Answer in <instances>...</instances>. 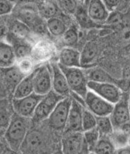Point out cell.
<instances>
[{
    "label": "cell",
    "mask_w": 130,
    "mask_h": 154,
    "mask_svg": "<svg viewBox=\"0 0 130 154\" xmlns=\"http://www.w3.org/2000/svg\"><path fill=\"white\" fill-rule=\"evenodd\" d=\"M27 119L14 113L4 134L3 137L7 146L18 152L28 132Z\"/></svg>",
    "instance_id": "cell-1"
},
{
    "label": "cell",
    "mask_w": 130,
    "mask_h": 154,
    "mask_svg": "<svg viewBox=\"0 0 130 154\" xmlns=\"http://www.w3.org/2000/svg\"><path fill=\"white\" fill-rule=\"evenodd\" d=\"M67 80L70 91L80 96L84 100L87 92V81L84 72L80 68L66 67L58 64Z\"/></svg>",
    "instance_id": "cell-2"
},
{
    "label": "cell",
    "mask_w": 130,
    "mask_h": 154,
    "mask_svg": "<svg viewBox=\"0 0 130 154\" xmlns=\"http://www.w3.org/2000/svg\"><path fill=\"white\" fill-rule=\"evenodd\" d=\"M71 103V97H66L57 104L47 119L49 125L52 129L59 132L64 131Z\"/></svg>",
    "instance_id": "cell-3"
},
{
    "label": "cell",
    "mask_w": 130,
    "mask_h": 154,
    "mask_svg": "<svg viewBox=\"0 0 130 154\" xmlns=\"http://www.w3.org/2000/svg\"><path fill=\"white\" fill-rule=\"evenodd\" d=\"M129 99V92H122L120 99L114 104L113 109L109 116L114 129L120 128L130 122Z\"/></svg>",
    "instance_id": "cell-4"
},
{
    "label": "cell",
    "mask_w": 130,
    "mask_h": 154,
    "mask_svg": "<svg viewBox=\"0 0 130 154\" xmlns=\"http://www.w3.org/2000/svg\"><path fill=\"white\" fill-rule=\"evenodd\" d=\"M64 97L59 95L52 90L49 93L44 95L42 99L40 100L32 119L34 121L37 123L48 119L57 104Z\"/></svg>",
    "instance_id": "cell-5"
},
{
    "label": "cell",
    "mask_w": 130,
    "mask_h": 154,
    "mask_svg": "<svg viewBox=\"0 0 130 154\" xmlns=\"http://www.w3.org/2000/svg\"><path fill=\"white\" fill-rule=\"evenodd\" d=\"M85 108L97 117L110 116L114 104L99 97L93 92L88 91L84 97Z\"/></svg>",
    "instance_id": "cell-6"
},
{
    "label": "cell",
    "mask_w": 130,
    "mask_h": 154,
    "mask_svg": "<svg viewBox=\"0 0 130 154\" xmlns=\"http://www.w3.org/2000/svg\"><path fill=\"white\" fill-rule=\"evenodd\" d=\"M42 97L43 96L33 93L30 95L21 99H13L12 108L14 112L25 119L33 118L36 108Z\"/></svg>",
    "instance_id": "cell-7"
},
{
    "label": "cell",
    "mask_w": 130,
    "mask_h": 154,
    "mask_svg": "<svg viewBox=\"0 0 130 154\" xmlns=\"http://www.w3.org/2000/svg\"><path fill=\"white\" fill-rule=\"evenodd\" d=\"M87 88L89 91L93 92L113 104L119 101L122 93V91L116 85L112 83L88 81Z\"/></svg>",
    "instance_id": "cell-8"
},
{
    "label": "cell",
    "mask_w": 130,
    "mask_h": 154,
    "mask_svg": "<svg viewBox=\"0 0 130 154\" xmlns=\"http://www.w3.org/2000/svg\"><path fill=\"white\" fill-rule=\"evenodd\" d=\"M34 93L44 96L52 90V76L46 66H42L34 71Z\"/></svg>",
    "instance_id": "cell-9"
},
{
    "label": "cell",
    "mask_w": 130,
    "mask_h": 154,
    "mask_svg": "<svg viewBox=\"0 0 130 154\" xmlns=\"http://www.w3.org/2000/svg\"><path fill=\"white\" fill-rule=\"evenodd\" d=\"M72 98V97H71ZM83 106L78 102L72 98V103L70 106L69 114L64 132L65 133L70 132H82V111Z\"/></svg>",
    "instance_id": "cell-10"
},
{
    "label": "cell",
    "mask_w": 130,
    "mask_h": 154,
    "mask_svg": "<svg viewBox=\"0 0 130 154\" xmlns=\"http://www.w3.org/2000/svg\"><path fill=\"white\" fill-rule=\"evenodd\" d=\"M87 149L82 132H70L62 140L61 149L63 154H78Z\"/></svg>",
    "instance_id": "cell-11"
},
{
    "label": "cell",
    "mask_w": 130,
    "mask_h": 154,
    "mask_svg": "<svg viewBox=\"0 0 130 154\" xmlns=\"http://www.w3.org/2000/svg\"><path fill=\"white\" fill-rule=\"evenodd\" d=\"M52 90L63 97H70V90L67 80L58 64H52Z\"/></svg>",
    "instance_id": "cell-12"
},
{
    "label": "cell",
    "mask_w": 130,
    "mask_h": 154,
    "mask_svg": "<svg viewBox=\"0 0 130 154\" xmlns=\"http://www.w3.org/2000/svg\"><path fill=\"white\" fill-rule=\"evenodd\" d=\"M87 13L93 21L97 22H106L110 13L104 6L103 1L92 0L88 2Z\"/></svg>",
    "instance_id": "cell-13"
},
{
    "label": "cell",
    "mask_w": 130,
    "mask_h": 154,
    "mask_svg": "<svg viewBox=\"0 0 130 154\" xmlns=\"http://www.w3.org/2000/svg\"><path fill=\"white\" fill-rule=\"evenodd\" d=\"M59 61V65L64 67L80 68V53L76 49L66 47L61 51Z\"/></svg>",
    "instance_id": "cell-14"
},
{
    "label": "cell",
    "mask_w": 130,
    "mask_h": 154,
    "mask_svg": "<svg viewBox=\"0 0 130 154\" xmlns=\"http://www.w3.org/2000/svg\"><path fill=\"white\" fill-rule=\"evenodd\" d=\"M16 60L14 48L8 43L0 42V67L3 69L11 67Z\"/></svg>",
    "instance_id": "cell-15"
},
{
    "label": "cell",
    "mask_w": 130,
    "mask_h": 154,
    "mask_svg": "<svg viewBox=\"0 0 130 154\" xmlns=\"http://www.w3.org/2000/svg\"><path fill=\"white\" fill-rule=\"evenodd\" d=\"M85 74L88 81H93L97 83H108L116 85L118 87L119 80H116L106 72L99 67L92 68L87 70Z\"/></svg>",
    "instance_id": "cell-16"
},
{
    "label": "cell",
    "mask_w": 130,
    "mask_h": 154,
    "mask_svg": "<svg viewBox=\"0 0 130 154\" xmlns=\"http://www.w3.org/2000/svg\"><path fill=\"white\" fill-rule=\"evenodd\" d=\"M18 20L27 27H32L33 28L42 19L39 15L38 11L30 6H24L18 11Z\"/></svg>",
    "instance_id": "cell-17"
},
{
    "label": "cell",
    "mask_w": 130,
    "mask_h": 154,
    "mask_svg": "<svg viewBox=\"0 0 130 154\" xmlns=\"http://www.w3.org/2000/svg\"><path fill=\"white\" fill-rule=\"evenodd\" d=\"M33 76L34 71L25 76L18 83L14 91V99H21L30 95L34 93Z\"/></svg>",
    "instance_id": "cell-18"
},
{
    "label": "cell",
    "mask_w": 130,
    "mask_h": 154,
    "mask_svg": "<svg viewBox=\"0 0 130 154\" xmlns=\"http://www.w3.org/2000/svg\"><path fill=\"white\" fill-rule=\"evenodd\" d=\"M99 53V47L97 43L87 42L83 47L80 53V66L82 67H88L97 58Z\"/></svg>",
    "instance_id": "cell-19"
},
{
    "label": "cell",
    "mask_w": 130,
    "mask_h": 154,
    "mask_svg": "<svg viewBox=\"0 0 130 154\" xmlns=\"http://www.w3.org/2000/svg\"><path fill=\"white\" fill-rule=\"evenodd\" d=\"M42 144L41 134L37 131L27 132L20 150L23 152H30L38 150Z\"/></svg>",
    "instance_id": "cell-20"
},
{
    "label": "cell",
    "mask_w": 130,
    "mask_h": 154,
    "mask_svg": "<svg viewBox=\"0 0 130 154\" xmlns=\"http://www.w3.org/2000/svg\"><path fill=\"white\" fill-rule=\"evenodd\" d=\"M6 100H0V138L3 137L14 112ZM14 111V110H13Z\"/></svg>",
    "instance_id": "cell-21"
},
{
    "label": "cell",
    "mask_w": 130,
    "mask_h": 154,
    "mask_svg": "<svg viewBox=\"0 0 130 154\" xmlns=\"http://www.w3.org/2000/svg\"><path fill=\"white\" fill-rule=\"evenodd\" d=\"M4 79L6 83V85L8 87V88L11 90L14 89V91L16 88V87L18 85L19 83L22 81V79L25 76L17 66H13L11 67L4 69Z\"/></svg>",
    "instance_id": "cell-22"
},
{
    "label": "cell",
    "mask_w": 130,
    "mask_h": 154,
    "mask_svg": "<svg viewBox=\"0 0 130 154\" xmlns=\"http://www.w3.org/2000/svg\"><path fill=\"white\" fill-rule=\"evenodd\" d=\"M37 11L42 18L46 19L48 20L56 17L59 14V7L57 3L52 1H45L40 4Z\"/></svg>",
    "instance_id": "cell-23"
},
{
    "label": "cell",
    "mask_w": 130,
    "mask_h": 154,
    "mask_svg": "<svg viewBox=\"0 0 130 154\" xmlns=\"http://www.w3.org/2000/svg\"><path fill=\"white\" fill-rule=\"evenodd\" d=\"M77 21L82 28L89 29L97 27V23L93 21L89 16L87 13V8H85L84 6H78L77 8L75 14Z\"/></svg>",
    "instance_id": "cell-24"
},
{
    "label": "cell",
    "mask_w": 130,
    "mask_h": 154,
    "mask_svg": "<svg viewBox=\"0 0 130 154\" xmlns=\"http://www.w3.org/2000/svg\"><path fill=\"white\" fill-rule=\"evenodd\" d=\"M46 28L49 32L54 37L63 36L67 30L65 23L57 17L46 20Z\"/></svg>",
    "instance_id": "cell-25"
},
{
    "label": "cell",
    "mask_w": 130,
    "mask_h": 154,
    "mask_svg": "<svg viewBox=\"0 0 130 154\" xmlns=\"http://www.w3.org/2000/svg\"><path fill=\"white\" fill-rule=\"evenodd\" d=\"M100 137H109L113 133L114 128L109 116L97 117V125Z\"/></svg>",
    "instance_id": "cell-26"
},
{
    "label": "cell",
    "mask_w": 130,
    "mask_h": 154,
    "mask_svg": "<svg viewBox=\"0 0 130 154\" xmlns=\"http://www.w3.org/2000/svg\"><path fill=\"white\" fill-rule=\"evenodd\" d=\"M115 148L120 149L128 146L129 137L120 129H114L113 133L108 137Z\"/></svg>",
    "instance_id": "cell-27"
},
{
    "label": "cell",
    "mask_w": 130,
    "mask_h": 154,
    "mask_svg": "<svg viewBox=\"0 0 130 154\" xmlns=\"http://www.w3.org/2000/svg\"><path fill=\"white\" fill-rule=\"evenodd\" d=\"M116 148L108 137H101L93 152L94 154H115Z\"/></svg>",
    "instance_id": "cell-28"
},
{
    "label": "cell",
    "mask_w": 130,
    "mask_h": 154,
    "mask_svg": "<svg viewBox=\"0 0 130 154\" xmlns=\"http://www.w3.org/2000/svg\"><path fill=\"white\" fill-rule=\"evenodd\" d=\"M100 137H100L99 132L96 128L84 132V133H83L84 142L89 153L93 152Z\"/></svg>",
    "instance_id": "cell-29"
},
{
    "label": "cell",
    "mask_w": 130,
    "mask_h": 154,
    "mask_svg": "<svg viewBox=\"0 0 130 154\" xmlns=\"http://www.w3.org/2000/svg\"><path fill=\"white\" fill-rule=\"evenodd\" d=\"M12 46L14 48L16 58L19 60L27 58L31 54L32 47L26 42H21V40H16L14 46Z\"/></svg>",
    "instance_id": "cell-30"
},
{
    "label": "cell",
    "mask_w": 130,
    "mask_h": 154,
    "mask_svg": "<svg viewBox=\"0 0 130 154\" xmlns=\"http://www.w3.org/2000/svg\"><path fill=\"white\" fill-rule=\"evenodd\" d=\"M97 125V116L84 107L82 111V130L83 132L94 129Z\"/></svg>",
    "instance_id": "cell-31"
},
{
    "label": "cell",
    "mask_w": 130,
    "mask_h": 154,
    "mask_svg": "<svg viewBox=\"0 0 130 154\" xmlns=\"http://www.w3.org/2000/svg\"><path fill=\"white\" fill-rule=\"evenodd\" d=\"M11 30L12 31L14 35L17 37H25L30 32V29L24 23L21 22L20 20H14L11 25Z\"/></svg>",
    "instance_id": "cell-32"
},
{
    "label": "cell",
    "mask_w": 130,
    "mask_h": 154,
    "mask_svg": "<svg viewBox=\"0 0 130 154\" xmlns=\"http://www.w3.org/2000/svg\"><path fill=\"white\" fill-rule=\"evenodd\" d=\"M63 41L67 45L72 46L78 42L79 38V34L78 29L75 27H70L69 29H67L65 32L63 34Z\"/></svg>",
    "instance_id": "cell-33"
},
{
    "label": "cell",
    "mask_w": 130,
    "mask_h": 154,
    "mask_svg": "<svg viewBox=\"0 0 130 154\" xmlns=\"http://www.w3.org/2000/svg\"><path fill=\"white\" fill-rule=\"evenodd\" d=\"M57 4L59 8L69 14H75L78 8V4L75 1H59Z\"/></svg>",
    "instance_id": "cell-34"
},
{
    "label": "cell",
    "mask_w": 130,
    "mask_h": 154,
    "mask_svg": "<svg viewBox=\"0 0 130 154\" xmlns=\"http://www.w3.org/2000/svg\"><path fill=\"white\" fill-rule=\"evenodd\" d=\"M17 67L24 75H25V74L28 75V74L33 72H32L33 67V62L30 60V59H29V57L21 59L19 60Z\"/></svg>",
    "instance_id": "cell-35"
},
{
    "label": "cell",
    "mask_w": 130,
    "mask_h": 154,
    "mask_svg": "<svg viewBox=\"0 0 130 154\" xmlns=\"http://www.w3.org/2000/svg\"><path fill=\"white\" fill-rule=\"evenodd\" d=\"M120 38L123 43L126 44H130V20H123L121 25Z\"/></svg>",
    "instance_id": "cell-36"
},
{
    "label": "cell",
    "mask_w": 130,
    "mask_h": 154,
    "mask_svg": "<svg viewBox=\"0 0 130 154\" xmlns=\"http://www.w3.org/2000/svg\"><path fill=\"white\" fill-rule=\"evenodd\" d=\"M123 16L120 12H112L110 13L109 16L106 23L108 25H112V26H118L122 24L123 22Z\"/></svg>",
    "instance_id": "cell-37"
},
{
    "label": "cell",
    "mask_w": 130,
    "mask_h": 154,
    "mask_svg": "<svg viewBox=\"0 0 130 154\" xmlns=\"http://www.w3.org/2000/svg\"><path fill=\"white\" fill-rule=\"evenodd\" d=\"M14 4L9 1H0V16L10 14L14 8Z\"/></svg>",
    "instance_id": "cell-38"
},
{
    "label": "cell",
    "mask_w": 130,
    "mask_h": 154,
    "mask_svg": "<svg viewBox=\"0 0 130 154\" xmlns=\"http://www.w3.org/2000/svg\"><path fill=\"white\" fill-rule=\"evenodd\" d=\"M103 2L106 9L109 13L114 12L120 4V1H116V0H106L103 1Z\"/></svg>",
    "instance_id": "cell-39"
},
{
    "label": "cell",
    "mask_w": 130,
    "mask_h": 154,
    "mask_svg": "<svg viewBox=\"0 0 130 154\" xmlns=\"http://www.w3.org/2000/svg\"><path fill=\"white\" fill-rule=\"evenodd\" d=\"M118 129L122 130L125 133H126L127 135L129 136V137L130 139V122L127 123V124H125L124 125H122V127L120 128H118Z\"/></svg>",
    "instance_id": "cell-40"
},
{
    "label": "cell",
    "mask_w": 130,
    "mask_h": 154,
    "mask_svg": "<svg viewBox=\"0 0 130 154\" xmlns=\"http://www.w3.org/2000/svg\"><path fill=\"white\" fill-rule=\"evenodd\" d=\"M123 76H124V79H130V64L124 68Z\"/></svg>",
    "instance_id": "cell-41"
},
{
    "label": "cell",
    "mask_w": 130,
    "mask_h": 154,
    "mask_svg": "<svg viewBox=\"0 0 130 154\" xmlns=\"http://www.w3.org/2000/svg\"><path fill=\"white\" fill-rule=\"evenodd\" d=\"M116 154H130V147L127 146L124 148L118 149Z\"/></svg>",
    "instance_id": "cell-42"
},
{
    "label": "cell",
    "mask_w": 130,
    "mask_h": 154,
    "mask_svg": "<svg viewBox=\"0 0 130 154\" xmlns=\"http://www.w3.org/2000/svg\"><path fill=\"white\" fill-rule=\"evenodd\" d=\"M7 147L8 146L6 144V142H4L3 141L0 140V154H3Z\"/></svg>",
    "instance_id": "cell-43"
},
{
    "label": "cell",
    "mask_w": 130,
    "mask_h": 154,
    "mask_svg": "<svg viewBox=\"0 0 130 154\" xmlns=\"http://www.w3.org/2000/svg\"><path fill=\"white\" fill-rule=\"evenodd\" d=\"M3 154H18V151L13 150V149H10L9 147L8 146Z\"/></svg>",
    "instance_id": "cell-44"
},
{
    "label": "cell",
    "mask_w": 130,
    "mask_h": 154,
    "mask_svg": "<svg viewBox=\"0 0 130 154\" xmlns=\"http://www.w3.org/2000/svg\"><path fill=\"white\" fill-rule=\"evenodd\" d=\"M4 32H5V29H4V27L2 25H0V38L3 37V35H4Z\"/></svg>",
    "instance_id": "cell-45"
},
{
    "label": "cell",
    "mask_w": 130,
    "mask_h": 154,
    "mask_svg": "<svg viewBox=\"0 0 130 154\" xmlns=\"http://www.w3.org/2000/svg\"><path fill=\"white\" fill-rule=\"evenodd\" d=\"M52 154H63V151H62V149H61H61H58L56 151H54V153H53Z\"/></svg>",
    "instance_id": "cell-46"
},
{
    "label": "cell",
    "mask_w": 130,
    "mask_h": 154,
    "mask_svg": "<svg viewBox=\"0 0 130 154\" xmlns=\"http://www.w3.org/2000/svg\"><path fill=\"white\" fill-rule=\"evenodd\" d=\"M78 154H89V151H88V149H84L82 151H81V152L78 153Z\"/></svg>",
    "instance_id": "cell-47"
},
{
    "label": "cell",
    "mask_w": 130,
    "mask_h": 154,
    "mask_svg": "<svg viewBox=\"0 0 130 154\" xmlns=\"http://www.w3.org/2000/svg\"><path fill=\"white\" fill-rule=\"evenodd\" d=\"M129 117H130V99H129Z\"/></svg>",
    "instance_id": "cell-48"
},
{
    "label": "cell",
    "mask_w": 130,
    "mask_h": 154,
    "mask_svg": "<svg viewBox=\"0 0 130 154\" xmlns=\"http://www.w3.org/2000/svg\"><path fill=\"white\" fill-rule=\"evenodd\" d=\"M128 146L130 147V139H129V144H128Z\"/></svg>",
    "instance_id": "cell-49"
},
{
    "label": "cell",
    "mask_w": 130,
    "mask_h": 154,
    "mask_svg": "<svg viewBox=\"0 0 130 154\" xmlns=\"http://www.w3.org/2000/svg\"><path fill=\"white\" fill-rule=\"evenodd\" d=\"M89 154H94V153H89Z\"/></svg>",
    "instance_id": "cell-50"
},
{
    "label": "cell",
    "mask_w": 130,
    "mask_h": 154,
    "mask_svg": "<svg viewBox=\"0 0 130 154\" xmlns=\"http://www.w3.org/2000/svg\"><path fill=\"white\" fill-rule=\"evenodd\" d=\"M129 97H130V91H129Z\"/></svg>",
    "instance_id": "cell-51"
},
{
    "label": "cell",
    "mask_w": 130,
    "mask_h": 154,
    "mask_svg": "<svg viewBox=\"0 0 130 154\" xmlns=\"http://www.w3.org/2000/svg\"><path fill=\"white\" fill-rule=\"evenodd\" d=\"M0 87H1V84H0Z\"/></svg>",
    "instance_id": "cell-52"
}]
</instances>
